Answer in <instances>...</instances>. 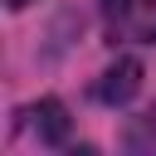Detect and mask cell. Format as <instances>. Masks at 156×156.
<instances>
[{
  "label": "cell",
  "instance_id": "1",
  "mask_svg": "<svg viewBox=\"0 0 156 156\" xmlns=\"http://www.w3.org/2000/svg\"><path fill=\"white\" fill-rule=\"evenodd\" d=\"M141 58L136 54H122L117 63H107L102 68V78H98V98L107 102V107H127L136 93H141Z\"/></svg>",
  "mask_w": 156,
  "mask_h": 156
},
{
  "label": "cell",
  "instance_id": "2",
  "mask_svg": "<svg viewBox=\"0 0 156 156\" xmlns=\"http://www.w3.org/2000/svg\"><path fill=\"white\" fill-rule=\"evenodd\" d=\"M29 117H34L39 141H49V146H63L68 132H73V117H68V107H63L58 98H39V102L29 107Z\"/></svg>",
  "mask_w": 156,
  "mask_h": 156
},
{
  "label": "cell",
  "instance_id": "3",
  "mask_svg": "<svg viewBox=\"0 0 156 156\" xmlns=\"http://www.w3.org/2000/svg\"><path fill=\"white\" fill-rule=\"evenodd\" d=\"M132 10V0H102V15H112V20H122Z\"/></svg>",
  "mask_w": 156,
  "mask_h": 156
},
{
  "label": "cell",
  "instance_id": "4",
  "mask_svg": "<svg viewBox=\"0 0 156 156\" xmlns=\"http://www.w3.org/2000/svg\"><path fill=\"white\" fill-rule=\"evenodd\" d=\"M141 127H146V136H151V146H156V107H151V112L141 117Z\"/></svg>",
  "mask_w": 156,
  "mask_h": 156
},
{
  "label": "cell",
  "instance_id": "5",
  "mask_svg": "<svg viewBox=\"0 0 156 156\" xmlns=\"http://www.w3.org/2000/svg\"><path fill=\"white\" fill-rule=\"evenodd\" d=\"M146 10H156V0H146Z\"/></svg>",
  "mask_w": 156,
  "mask_h": 156
}]
</instances>
